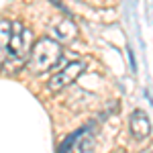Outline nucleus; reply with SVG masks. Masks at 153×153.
Wrapping results in <instances>:
<instances>
[{
  "mask_svg": "<svg viewBox=\"0 0 153 153\" xmlns=\"http://www.w3.org/2000/svg\"><path fill=\"white\" fill-rule=\"evenodd\" d=\"M33 43H35V39H33L31 29H27L23 23H12L8 51H6V59L2 63V70L6 74H16L21 68H25Z\"/></svg>",
  "mask_w": 153,
  "mask_h": 153,
  "instance_id": "nucleus-1",
  "label": "nucleus"
},
{
  "mask_svg": "<svg viewBox=\"0 0 153 153\" xmlns=\"http://www.w3.org/2000/svg\"><path fill=\"white\" fill-rule=\"evenodd\" d=\"M61 55H63L61 43L55 41V39H51V37H43V39H37L35 43H33L25 68L33 76H41L45 71L53 70L59 63Z\"/></svg>",
  "mask_w": 153,
  "mask_h": 153,
  "instance_id": "nucleus-2",
  "label": "nucleus"
},
{
  "mask_svg": "<svg viewBox=\"0 0 153 153\" xmlns=\"http://www.w3.org/2000/svg\"><path fill=\"white\" fill-rule=\"evenodd\" d=\"M84 70H86V63H84V61H70L61 71L53 74V76L49 78L47 88L51 90V92H59V90L71 86V84L80 78V74H82Z\"/></svg>",
  "mask_w": 153,
  "mask_h": 153,
  "instance_id": "nucleus-3",
  "label": "nucleus"
},
{
  "mask_svg": "<svg viewBox=\"0 0 153 153\" xmlns=\"http://www.w3.org/2000/svg\"><path fill=\"white\" fill-rule=\"evenodd\" d=\"M92 149H94V137L90 133V127H86L68 137V141L59 147V153H92Z\"/></svg>",
  "mask_w": 153,
  "mask_h": 153,
  "instance_id": "nucleus-4",
  "label": "nucleus"
},
{
  "mask_svg": "<svg viewBox=\"0 0 153 153\" xmlns=\"http://www.w3.org/2000/svg\"><path fill=\"white\" fill-rule=\"evenodd\" d=\"M129 131L131 135L137 139V141H143L151 135V118L145 110H133L129 117Z\"/></svg>",
  "mask_w": 153,
  "mask_h": 153,
  "instance_id": "nucleus-5",
  "label": "nucleus"
},
{
  "mask_svg": "<svg viewBox=\"0 0 153 153\" xmlns=\"http://www.w3.org/2000/svg\"><path fill=\"white\" fill-rule=\"evenodd\" d=\"M55 35H57V39L63 41V43H71V41L78 37V27L71 23V21H61V23L55 27Z\"/></svg>",
  "mask_w": 153,
  "mask_h": 153,
  "instance_id": "nucleus-6",
  "label": "nucleus"
},
{
  "mask_svg": "<svg viewBox=\"0 0 153 153\" xmlns=\"http://www.w3.org/2000/svg\"><path fill=\"white\" fill-rule=\"evenodd\" d=\"M10 21H0V65L6 59V51H8V41H10Z\"/></svg>",
  "mask_w": 153,
  "mask_h": 153,
  "instance_id": "nucleus-7",
  "label": "nucleus"
},
{
  "mask_svg": "<svg viewBox=\"0 0 153 153\" xmlns=\"http://www.w3.org/2000/svg\"><path fill=\"white\" fill-rule=\"evenodd\" d=\"M141 153H151V151H141Z\"/></svg>",
  "mask_w": 153,
  "mask_h": 153,
  "instance_id": "nucleus-8",
  "label": "nucleus"
}]
</instances>
